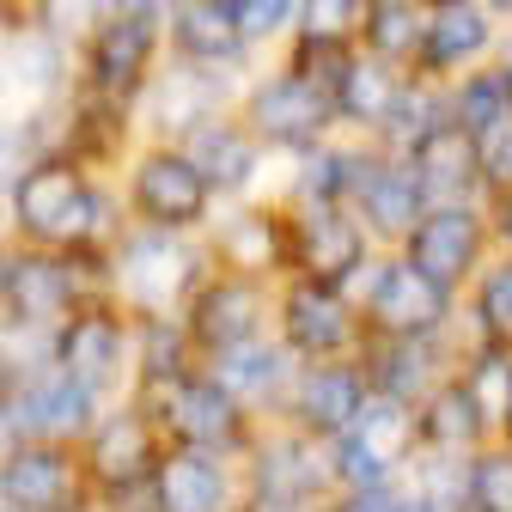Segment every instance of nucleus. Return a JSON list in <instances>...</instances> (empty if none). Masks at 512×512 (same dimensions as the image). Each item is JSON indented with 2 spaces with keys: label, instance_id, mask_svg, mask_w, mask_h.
Masks as SVG:
<instances>
[{
  "label": "nucleus",
  "instance_id": "nucleus-1",
  "mask_svg": "<svg viewBox=\"0 0 512 512\" xmlns=\"http://www.w3.org/2000/svg\"><path fill=\"white\" fill-rule=\"evenodd\" d=\"M238 116H244V128H250L256 141L281 147V153H305V147L330 141L336 128H342L330 86L311 80L305 68H293V61H281V68H269V74H256L250 92H244V104H238Z\"/></svg>",
  "mask_w": 512,
  "mask_h": 512
},
{
  "label": "nucleus",
  "instance_id": "nucleus-2",
  "mask_svg": "<svg viewBox=\"0 0 512 512\" xmlns=\"http://www.w3.org/2000/svg\"><path fill=\"white\" fill-rule=\"evenodd\" d=\"M165 49V25L159 19H128V13H104L86 37V104L122 116L135 110V98H147L153 86V61Z\"/></svg>",
  "mask_w": 512,
  "mask_h": 512
},
{
  "label": "nucleus",
  "instance_id": "nucleus-3",
  "mask_svg": "<svg viewBox=\"0 0 512 512\" xmlns=\"http://www.w3.org/2000/svg\"><path fill=\"white\" fill-rule=\"evenodd\" d=\"M360 317H366V336H439L458 324V293H445L403 250H391L360 281Z\"/></svg>",
  "mask_w": 512,
  "mask_h": 512
},
{
  "label": "nucleus",
  "instance_id": "nucleus-4",
  "mask_svg": "<svg viewBox=\"0 0 512 512\" xmlns=\"http://www.w3.org/2000/svg\"><path fill=\"white\" fill-rule=\"evenodd\" d=\"M397 250L409 256V263H415L427 281H439L445 293L464 299V287L476 281V269L494 256L488 208H482V202H433Z\"/></svg>",
  "mask_w": 512,
  "mask_h": 512
},
{
  "label": "nucleus",
  "instance_id": "nucleus-5",
  "mask_svg": "<svg viewBox=\"0 0 512 512\" xmlns=\"http://www.w3.org/2000/svg\"><path fill=\"white\" fill-rule=\"evenodd\" d=\"M13 214L31 238L43 244H74L98 232V189L86 183V171L74 159H37L19 183H13Z\"/></svg>",
  "mask_w": 512,
  "mask_h": 512
},
{
  "label": "nucleus",
  "instance_id": "nucleus-6",
  "mask_svg": "<svg viewBox=\"0 0 512 512\" xmlns=\"http://www.w3.org/2000/svg\"><path fill=\"white\" fill-rule=\"evenodd\" d=\"M281 348L299 360H342L366 348V317L348 299V287L330 281H287L281 293Z\"/></svg>",
  "mask_w": 512,
  "mask_h": 512
},
{
  "label": "nucleus",
  "instance_id": "nucleus-7",
  "mask_svg": "<svg viewBox=\"0 0 512 512\" xmlns=\"http://www.w3.org/2000/svg\"><path fill=\"white\" fill-rule=\"evenodd\" d=\"M287 263L305 281L348 287L372 269V232L354 208H299L287 214Z\"/></svg>",
  "mask_w": 512,
  "mask_h": 512
},
{
  "label": "nucleus",
  "instance_id": "nucleus-8",
  "mask_svg": "<svg viewBox=\"0 0 512 512\" xmlns=\"http://www.w3.org/2000/svg\"><path fill=\"white\" fill-rule=\"evenodd\" d=\"M500 19L482 0H421V80H458L500 49Z\"/></svg>",
  "mask_w": 512,
  "mask_h": 512
},
{
  "label": "nucleus",
  "instance_id": "nucleus-9",
  "mask_svg": "<svg viewBox=\"0 0 512 512\" xmlns=\"http://www.w3.org/2000/svg\"><path fill=\"white\" fill-rule=\"evenodd\" d=\"M128 196H135V214L147 226H165V232H183V226H202L208 208H214V189L208 177L196 171L183 147H153L135 159V177H128Z\"/></svg>",
  "mask_w": 512,
  "mask_h": 512
},
{
  "label": "nucleus",
  "instance_id": "nucleus-10",
  "mask_svg": "<svg viewBox=\"0 0 512 512\" xmlns=\"http://www.w3.org/2000/svg\"><path fill=\"white\" fill-rule=\"evenodd\" d=\"M147 128L171 147H183L189 135H196L202 122H214V116H226L232 110V74H220V68H196V61H177L171 55V68L165 74H153V86H147Z\"/></svg>",
  "mask_w": 512,
  "mask_h": 512
},
{
  "label": "nucleus",
  "instance_id": "nucleus-11",
  "mask_svg": "<svg viewBox=\"0 0 512 512\" xmlns=\"http://www.w3.org/2000/svg\"><path fill=\"white\" fill-rule=\"evenodd\" d=\"M159 391V421L177 433V445H196V452H226V445L244 439V403L226 391L220 378H196L183 372L171 384H153Z\"/></svg>",
  "mask_w": 512,
  "mask_h": 512
},
{
  "label": "nucleus",
  "instance_id": "nucleus-12",
  "mask_svg": "<svg viewBox=\"0 0 512 512\" xmlns=\"http://www.w3.org/2000/svg\"><path fill=\"white\" fill-rule=\"evenodd\" d=\"M269 324V293L256 287V275H214L202 281L196 293H189V317H183V330L196 336L208 354H226V348H244L256 342Z\"/></svg>",
  "mask_w": 512,
  "mask_h": 512
},
{
  "label": "nucleus",
  "instance_id": "nucleus-13",
  "mask_svg": "<svg viewBox=\"0 0 512 512\" xmlns=\"http://www.w3.org/2000/svg\"><path fill=\"white\" fill-rule=\"evenodd\" d=\"M372 397V378L354 354L342 360H305V372L293 378V421L311 439H342L354 427V415Z\"/></svg>",
  "mask_w": 512,
  "mask_h": 512
},
{
  "label": "nucleus",
  "instance_id": "nucleus-14",
  "mask_svg": "<svg viewBox=\"0 0 512 512\" xmlns=\"http://www.w3.org/2000/svg\"><path fill=\"white\" fill-rule=\"evenodd\" d=\"M427 208H433V196H427V183L415 177V165L403 153L372 147V165H366V177L354 189V214L366 220V232L378 244H403Z\"/></svg>",
  "mask_w": 512,
  "mask_h": 512
},
{
  "label": "nucleus",
  "instance_id": "nucleus-15",
  "mask_svg": "<svg viewBox=\"0 0 512 512\" xmlns=\"http://www.w3.org/2000/svg\"><path fill=\"white\" fill-rule=\"evenodd\" d=\"M122 287L147 311H171V305H183V293L202 287L196 281V250L183 244V232H165V226L135 232L122 244Z\"/></svg>",
  "mask_w": 512,
  "mask_h": 512
},
{
  "label": "nucleus",
  "instance_id": "nucleus-16",
  "mask_svg": "<svg viewBox=\"0 0 512 512\" xmlns=\"http://www.w3.org/2000/svg\"><path fill=\"white\" fill-rule=\"evenodd\" d=\"M165 49L177 61H196V68H220V74H244L256 43L238 31V19L226 13V0H177L165 19Z\"/></svg>",
  "mask_w": 512,
  "mask_h": 512
},
{
  "label": "nucleus",
  "instance_id": "nucleus-17",
  "mask_svg": "<svg viewBox=\"0 0 512 512\" xmlns=\"http://www.w3.org/2000/svg\"><path fill=\"white\" fill-rule=\"evenodd\" d=\"M409 80H415V74L391 68V61H378V55H366V49L354 43V49L342 55L336 80H330V98H336L342 128H360V135L372 141L378 128L391 122V110H397V98L409 92Z\"/></svg>",
  "mask_w": 512,
  "mask_h": 512
},
{
  "label": "nucleus",
  "instance_id": "nucleus-18",
  "mask_svg": "<svg viewBox=\"0 0 512 512\" xmlns=\"http://www.w3.org/2000/svg\"><path fill=\"white\" fill-rule=\"evenodd\" d=\"M403 159L415 165V177L427 183V196H433V202H488L482 147H476V135H464L458 122L433 128V135L415 141Z\"/></svg>",
  "mask_w": 512,
  "mask_h": 512
},
{
  "label": "nucleus",
  "instance_id": "nucleus-19",
  "mask_svg": "<svg viewBox=\"0 0 512 512\" xmlns=\"http://www.w3.org/2000/svg\"><path fill=\"white\" fill-rule=\"evenodd\" d=\"M183 153L196 159V171L208 177V189L214 196H244V189L256 183V171H263V141L244 128V116H214V122H202L196 135L183 141Z\"/></svg>",
  "mask_w": 512,
  "mask_h": 512
},
{
  "label": "nucleus",
  "instance_id": "nucleus-20",
  "mask_svg": "<svg viewBox=\"0 0 512 512\" xmlns=\"http://www.w3.org/2000/svg\"><path fill=\"white\" fill-rule=\"evenodd\" d=\"M0 494L19 512H68L74 494H80V476L55 445H19V452L0 464Z\"/></svg>",
  "mask_w": 512,
  "mask_h": 512
},
{
  "label": "nucleus",
  "instance_id": "nucleus-21",
  "mask_svg": "<svg viewBox=\"0 0 512 512\" xmlns=\"http://www.w3.org/2000/svg\"><path fill=\"white\" fill-rule=\"evenodd\" d=\"M415 421H421V445L427 452H476V445L494 439L482 403L470 397V384L452 372V378H439L433 391L415 403Z\"/></svg>",
  "mask_w": 512,
  "mask_h": 512
},
{
  "label": "nucleus",
  "instance_id": "nucleus-22",
  "mask_svg": "<svg viewBox=\"0 0 512 512\" xmlns=\"http://www.w3.org/2000/svg\"><path fill=\"white\" fill-rule=\"evenodd\" d=\"M0 299H7L19 324H49V317L74 305V269L55 263V256H19V263H7Z\"/></svg>",
  "mask_w": 512,
  "mask_h": 512
},
{
  "label": "nucleus",
  "instance_id": "nucleus-23",
  "mask_svg": "<svg viewBox=\"0 0 512 512\" xmlns=\"http://www.w3.org/2000/svg\"><path fill=\"white\" fill-rule=\"evenodd\" d=\"M55 360H61V372H68V378L92 384V391L116 384V372H122V330H116V317L110 311H80L74 324L61 330Z\"/></svg>",
  "mask_w": 512,
  "mask_h": 512
},
{
  "label": "nucleus",
  "instance_id": "nucleus-24",
  "mask_svg": "<svg viewBox=\"0 0 512 512\" xmlns=\"http://www.w3.org/2000/svg\"><path fill=\"white\" fill-rule=\"evenodd\" d=\"M92 397H98L92 384H80L68 372H49V378H31L19 391L13 415H19V427H37V433H86L92 427Z\"/></svg>",
  "mask_w": 512,
  "mask_h": 512
},
{
  "label": "nucleus",
  "instance_id": "nucleus-25",
  "mask_svg": "<svg viewBox=\"0 0 512 512\" xmlns=\"http://www.w3.org/2000/svg\"><path fill=\"white\" fill-rule=\"evenodd\" d=\"M159 506L165 512H220L226 506V476L214 452H196V445H177V452L159 464Z\"/></svg>",
  "mask_w": 512,
  "mask_h": 512
},
{
  "label": "nucleus",
  "instance_id": "nucleus-26",
  "mask_svg": "<svg viewBox=\"0 0 512 512\" xmlns=\"http://www.w3.org/2000/svg\"><path fill=\"white\" fill-rule=\"evenodd\" d=\"M464 324H470V342L512 348V250H494L464 287Z\"/></svg>",
  "mask_w": 512,
  "mask_h": 512
},
{
  "label": "nucleus",
  "instance_id": "nucleus-27",
  "mask_svg": "<svg viewBox=\"0 0 512 512\" xmlns=\"http://www.w3.org/2000/svg\"><path fill=\"white\" fill-rule=\"evenodd\" d=\"M354 43L378 61H391V68L415 74L421 68V0H372Z\"/></svg>",
  "mask_w": 512,
  "mask_h": 512
},
{
  "label": "nucleus",
  "instance_id": "nucleus-28",
  "mask_svg": "<svg viewBox=\"0 0 512 512\" xmlns=\"http://www.w3.org/2000/svg\"><path fill=\"white\" fill-rule=\"evenodd\" d=\"M330 470H336V458H317L305 439H281L263 452V500L269 506H299L324 488Z\"/></svg>",
  "mask_w": 512,
  "mask_h": 512
},
{
  "label": "nucleus",
  "instance_id": "nucleus-29",
  "mask_svg": "<svg viewBox=\"0 0 512 512\" xmlns=\"http://www.w3.org/2000/svg\"><path fill=\"white\" fill-rule=\"evenodd\" d=\"M92 476L98 482H141L147 464H153V445H147V421L141 415H110L98 433H92Z\"/></svg>",
  "mask_w": 512,
  "mask_h": 512
},
{
  "label": "nucleus",
  "instance_id": "nucleus-30",
  "mask_svg": "<svg viewBox=\"0 0 512 512\" xmlns=\"http://www.w3.org/2000/svg\"><path fill=\"white\" fill-rule=\"evenodd\" d=\"M220 250L232 256V269H238V275L281 269V263H287V214H269V208L238 214V220L220 232Z\"/></svg>",
  "mask_w": 512,
  "mask_h": 512
},
{
  "label": "nucleus",
  "instance_id": "nucleus-31",
  "mask_svg": "<svg viewBox=\"0 0 512 512\" xmlns=\"http://www.w3.org/2000/svg\"><path fill=\"white\" fill-rule=\"evenodd\" d=\"M214 378L226 384L238 403L275 397L281 378H287V348H275L269 336H256V342H244V348H226V354H214Z\"/></svg>",
  "mask_w": 512,
  "mask_h": 512
},
{
  "label": "nucleus",
  "instance_id": "nucleus-32",
  "mask_svg": "<svg viewBox=\"0 0 512 512\" xmlns=\"http://www.w3.org/2000/svg\"><path fill=\"white\" fill-rule=\"evenodd\" d=\"M415 512H476V500H470V452H427Z\"/></svg>",
  "mask_w": 512,
  "mask_h": 512
},
{
  "label": "nucleus",
  "instance_id": "nucleus-33",
  "mask_svg": "<svg viewBox=\"0 0 512 512\" xmlns=\"http://www.w3.org/2000/svg\"><path fill=\"white\" fill-rule=\"evenodd\" d=\"M366 7L372 0H299V19H293L287 43H336V49H348L360 37Z\"/></svg>",
  "mask_w": 512,
  "mask_h": 512
},
{
  "label": "nucleus",
  "instance_id": "nucleus-34",
  "mask_svg": "<svg viewBox=\"0 0 512 512\" xmlns=\"http://www.w3.org/2000/svg\"><path fill=\"white\" fill-rule=\"evenodd\" d=\"M470 500L476 512H512V439H488L470 452Z\"/></svg>",
  "mask_w": 512,
  "mask_h": 512
},
{
  "label": "nucleus",
  "instance_id": "nucleus-35",
  "mask_svg": "<svg viewBox=\"0 0 512 512\" xmlns=\"http://www.w3.org/2000/svg\"><path fill=\"white\" fill-rule=\"evenodd\" d=\"M226 13L238 19V31L269 49V43H287L293 37V19H299V0H226Z\"/></svg>",
  "mask_w": 512,
  "mask_h": 512
},
{
  "label": "nucleus",
  "instance_id": "nucleus-36",
  "mask_svg": "<svg viewBox=\"0 0 512 512\" xmlns=\"http://www.w3.org/2000/svg\"><path fill=\"white\" fill-rule=\"evenodd\" d=\"M37 13H43V31H49V37L86 43L92 25L104 19V0H37Z\"/></svg>",
  "mask_w": 512,
  "mask_h": 512
},
{
  "label": "nucleus",
  "instance_id": "nucleus-37",
  "mask_svg": "<svg viewBox=\"0 0 512 512\" xmlns=\"http://www.w3.org/2000/svg\"><path fill=\"white\" fill-rule=\"evenodd\" d=\"M336 512H415V494H403L397 482H378V488H354Z\"/></svg>",
  "mask_w": 512,
  "mask_h": 512
},
{
  "label": "nucleus",
  "instance_id": "nucleus-38",
  "mask_svg": "<svg viewBox=\"0 0 512 512\" xmlns=\"http://www.w3.org/2000/svg\"><path fill=\"white\" fill-rule=\"evenodd\" d=\"M171 7L177 0H104V13H128V19H171Z\"/></svg>",
  "mask_w": 512,
  "mask_h": 512
},
{
  "label": "nucleus",
  "instance_id": "nucleus-39",
  "mask_svg": "<svg viewBox=\"0 0 512 512\" xmlns=\"http://www.w3.org/2000/svg\"><path fill=\"white\" fill-rule=\"evenodd\" d=\"M482 7H488V13H494L500 25H512V0H482Z\"/></svg>",
  "mask_w": 512,
  "mask_h": 512
},
{
  "label": "nucleus",
  "instance_id": "nucleus-40",
  "mask_svg": "<svg viewBox=\"0 0 512 512\" xmlns=\"http://www.w3.org/2000/svg\"><path fill=\"white\" fill-rule=\"evenodd\" d=\"M0 403H7V366H0Z\"/></svg>",
  "mask_w": 512,
  "mask_h": 512
},
{
  "label": "nucleus",
  "instance_id": "nucleus-41",
  "mask_svg": "<svg viewBox=\"0 0 512 512\" xmlns=\"http://www.w3.org/2000/svg\"><path fill=\"white\" fill-rule=\"evenodd\" d=\"M0 281H7V269H0Z\"/></svg>",
  "mask_w": 512,
  "mask_h": 512
},
{
  "label": "nucleus",
  "instance_id": "nucleus-42",
  "mask_svg": "<svg viewBox=\"0 0 512 512\" xmlns=\"http://www.w3.org/2000/svg\"><path fill=\"white\" fill-rule=\"evenodd\" d=\"M506 439H512V427H506Z\"/></svg>",
  "mask_w": 512,
  "mask_h": 512
}]
</instances>
